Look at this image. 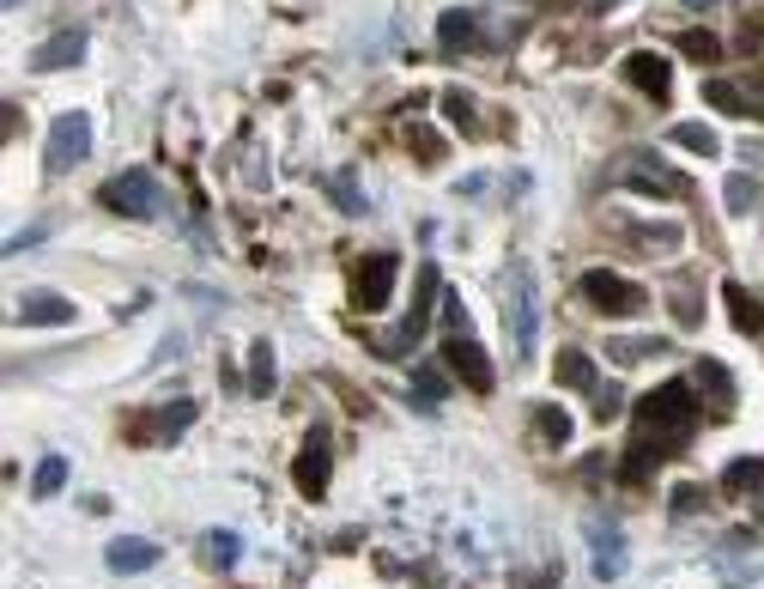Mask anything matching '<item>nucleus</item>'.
Here are the masks:
<instances>
[{"mask_svg": "<svg viewBox=\"0 0 764 589\" xmlns=\"http://www.w3.org/2000/svg\"><path fill=\"white\" fill-rule=\"evenodd\" d=\"M328 438H322V431H309V444L304 450H297V463H292V480H297V492L304 498H322L328 492Z\"/></svg>", "mask_w": 764, "mask_h": 589, "instance_id": "12", "label": "nucleus"}, {"mask_svg": "<svg viewBox=\"0 0 764 589\" xmlns=\"http://www.w3.org/2000/svg\"><path fill=\"white\" fill-rule=\"evenodd\" d=\"M7 7H24V0H7Z\"/></svg>", "mask_w": 764, "mask_h": 589, "instance_id": "42", "label": "nucleus"}, {"mask_svg": "<svg viewBox=\"0 0 764 589\" xmlns=\"http://www.w3.org/2000/svg\"><path fill=\"white\" fill-rule=\"evenodd\" d=\"M437 43H444V49H456V55H461V49H473L479 43V19H473V12H444V19H437Z\"/></svg>", "mask_w": 764, "mask_h": 589, "instance_id": "21", "label": "nucleus"}, {"mask_svg": "<svg viewBox=\"0 0 764 589\" xmlns=\"http://www.w3.org/2000/svg\"><path fill=\"white\" fill-rule=\"evenodd\" d=\"M668 146H685V152H697V159H716L722 152V134L710 122H673L668 128Z\"/></svg>", "mask_w": 764, "mask_h": 589, "instance_id": "19", "label": "nucleus"}, {"mask_svg": "<svg viewBox=\"0 0 764 589\" xmlns=\"http://www.w3.org/2000/svg\"><path fill=\"white\" fill-rule=\"evenodd\" d=\"M444 110H449V122H473V104H468V92H444Z\"/></svg>", "mask_w": 764, "mask_h": 589, "instance_id": "37", "label": "nucleus"}, {"mask_svg": "<svg viewBox=\"0 0 764 589\" xmlns=\"http://www.w3.org/2000/svg\"><path fill=\"white\" fill-rule=\"evenodd\" d=\"M625 85H638L643 98H655V104H662V98L673 92V73H668V61L662 55H650V49H638V55H625Z\"/></svg>", "mask_w": 764, "mask_h": 589, "instance_id": "13", "label": "nucleus"}, {"mask_svg": "<svg viewBox=\"0 0 764 589\" xmlns=\"http://www.w3.org/2000/svg\"><path fill=\"white\" fill-rule=\"evenodd\" d=\"M103 566L122 571V578H128V571H152V566H159V547H152V541H134V535H122V541L103 547Z\"/></svg>", "mask_w": 764, "mask_h": 589, "instance_id": "16", "label": "nucleus"}, {"mask_svg": "<svg viewBox=\"0 0 764 589\" xmlns=\"http://www.w3.org/2000/svg\"><path fill=\"white\" fill-rule=\"evenodd\" d=\"M206 559H213V566H237V559H243V541H237L231 529H213V535H206Z\"/></svg>", "mask_w": 764, "mask_h": 589, "instance_id": "33", "label": "nucleus"}, {"mask_svg": "<svg viewBox=\"0 0 764 589\" xmlns=\"http://www.w3.org/2000/svg\"><path fill=\"white\" fill-rule=\"evenodd\" d=\"M619 571H625V541H619V529H594V578L613 583Z\"/></svg>", "mask_w": 764, "mask_h": 589, "instance_id": "24", "label": "nucleus"}, {"mask_svg": "<svg viewBox=\"0 0 764 589\" xmlns=\"http://www.w3.org/2000/svg\"><path fill=\"white\" fill-rule=\"evenodd\" d=\"M638 426L650 431V438L655 431H662V438H685V431L697 426V389L685 377H668L662 389H650L638 402Z\"/></svg>", "mask_w": 764, "mask_h": 589, "instance_id": "1", "label": "nucleus"}, {"mask_svg": "<svg viewBox=\"0 0 764 589\" xmlns=\"http://www.w3.org/2000/svg\"><path fill=\"white\" fill-rule=\"evenodd\" d=\"M552 377H559L564 389H594V383H601V377H594V358L577 353V347H564L559 358H552Z\"/></svg>", "mask_w": 764, "mask_h": 589, "instance_id": "23", "label": "nucleus"}, {"mask_svg": "<svg viewBox=\"0 0 764 589\" xmlns=\"http://www.w3.org/2000/svg\"><path fill=\"white\" fill-rule=\"evenodd\" d=\"M395 274H400L395 255H370V262L358 267V280H353V311H370V316H377L383 304L395 298Z\"/></svg>", "mask_w": 764, "mask_h": 589, "instance_id": "10", "label": "nucleus"}, {"mask_svg": "<svg viewBox=\"0 0 764 589\" xmlns=\"http://www.w3.org/2000/svg\"><path fill=\"white\" fill-rule=\"evenodd\" d=\"M85 61V31L80 24H68V31H55L43 49H31V73H68Z\"/></svg>", "mask_w": 764, "mask_h": 589, "instance_id": "11", "label": "nucleus"}, {"mask_svg": "<svg viewBox=\"0 0 764 589\" xmlns=\"http://www.w3.org/2000/svg\"><path fill=\"white\" fill-rule=\"evenodd\" d=\"M673 49H680L685 61H716L722 55V37L716 31H680V43H673Z\"/></svg>", "mask_w": 764, "mask_h": 589, "instance_id": "30", "label": "nucleus"}, {"mask_svg": "<svg viewBox=\"0 0 764 589\" xmlns=\"http://www.w3.org/2000/svg\"><path fill=\"white\" fill-rule=\"evenodd\" d=\"M444 304V274H437L431 262L419 267V298H412V311H407V323L400 328H388V335H377V358H407L412 353V341L431 328V311Z\"/></svg>", "mask_w": 764, "mask_h": 589, "instance_id": "3", "label": "nucleus"}, {"mask_svg": "<svg viewBox=\"0 0 764 589\" xmlns=\"http://www.w3.org/2000/svg\"><path fill=\"white\" fill-rule=\"evenodd\" d=\"M680 7H692V12H716L722 0H680Z\"/></svg>", "mask_w": 764, "mask_h": 589, "instance_id": "40", "label": "nucleus"}, {"mask_svg": "<svg viewBox=\"0 0 764 589\" xmlns=\"http://www.w3.org/2000/svg\"><path fill=\"white\" fill-rule=\"evenodd\" d=\"M412 395H419V402L425 407H437V402H444V370H437V365H419V370H412Z\"/></svg>", "mask_w": 764, "mask_h": 589, "instance_id": "32", "label": "nucleus"}, {"mask_svg": "<svg viewBox=\"0 0 764 589\" xmlns=\"http://www.w3.org/2000/svg\"><path fill=\"white\" fill-rule=\"evenodd\" d=\"M92 152V122L80 116V110H61L55 122H49V146H43V171L49 176H68L73 164Z\"/></svg>", "mask_w": 764, "mask_h": 589, "instance_id": "7", "label": "nucleus"}, {"mask_svg": "<svg viewBox=\"0 0 764 589\" xmlns=\"http://www.w3.org/2000/svg\"><path fill=\"white\" fill-rule=\"evenodd\" d=\"M722 195H729V213H753L758 207V183H753V176H729Z\"/></svg>", "mask_w": 764, "mask_h": 589, "instance_id": "34", "label": "nucleus"}, {"mask_svg": "<svg viewBox=\"0 0 764 589\" xmlns=\"http://www.w3.org/2000/svg\"><path fill=\"white\" fill-rule=\"evenodd\" d=\"M444 328H468V311H461L456 292H444Z\"/></svg>", "mask_w": 764, "mask_h": 589, "instance_id": "39", "label": "nucleus"}, {"mask_svg": "<svg viewBox=\"0 0 764 589\" xmlns=\"http://www.w3.org/2000/svg\"><path fill=\"white\" fill-rule=\"evenodd\" d=\"M577 292H582V304L601 316H643L650 311V292H643L638 280L613 274V267H589V274L577 280Z\"/></svg>", "mask_w": 764, "mask_h": 589, "instance_id": "2", "label": "nucleus"}, {"mask_svg": "<svg viewBox=\"0 0 764 589\" xmlns=\"http://www.w3.org/2000/svg\"><path fill=\"white\" fill-rule=\"evenodd\" d=\"M697 383H704V395L716 402V414H734V377H729V365L704 358V365H697Z\"/></svg>", "mask_w": 764, "mask_h": 589, "instance_id": "25", "label": "nucleus"}, {"mask_svg": "<svg viewBox=\"0 0 764 589\" xmlns=\"http://www.w3.org/2000/svg\"><path fill=\"white\" fill-rule=\"evenodd\" d=\"M668 450H673V444H662V438H650V431H643V444H638V450H631V456H625V468H619V474H625V480H631V486H638V480H643V474H650V468H655V456H668Z\"/></svg>", "mask_w": 764, "mask_h": 589, "instance_id": "27", "label": "nucleus"}, {"mask_svg": "<svg viewBox=\"0 0 764 589\" xmlns=\"http://www.w3.org/2000/svg\"><path fill=\"white\" fill-rule=\"evenodd\" d=\"M73 298H61V292H31V298L19 304V323L24 328H68L73 323Z\"/></svg>", "mask_w": 764, "mask_h": 589, "instance_id": "14", "label": "nucleus"}, {"mask_svg": "<svg viewBox=\"0 0 764 589\" xmlns=\"http://www.w3.org/2000/svg\"><path fill=\"white\" fill-rule=\"evenodd\" d=\"M613 183L619 189H643V195H662V201H685V195H692V183H685L673 164L655 159V152H631V159L613 171Z\"/></svg>", "mask_w": 764, "mask_h": 589, "instance_id": "6", "label": "nucleus"}, {"mask_svg": "<svg viewBox=\"0 0 764 589\" xmlns=\"http://www.w3.org/2000/svg\"><path fill=\"white\" fill-rule=\"evenodd\" d=\"M444 365L456 370L473 395H491V389H498V365H491L486 347L473 341V328H444Z\"/></svg>", "mask_w": 764, "mask_h": 589, "instance_id": "5", "label": "nucleus"}, {"mask_svg": "<svg viewBox=\"0 0 764 589\" xmlns=\"http://www.w3.org/2000/svg\"><path fill=\"white\" fill-rule=\"evenodd\" d=\"M619 232L631 237V250H638V255H673L685 243L680 225H625V220H619Z\"/></svg>", "mask_w": 764, "mask_h": 589, "instance_id": "17", "label": "nucleus"}, {"mask_svg": "<svg viewBox=\"0 0 764 589\" xmlns=\"http://www.w3.org/2000/svg\"><path fill=\"white\" fill-rule=\"evenodd\" d=\"M528 426L540 431V444H552V450H559V444H571V431H577V419L564 414L559 402H540L534 414H528Z\"/></svg>", "mask_w": 764, "mask_h": 589, "instance_id": "18", "label": "nucleus"}, {"mask_svg": "<svg viewBox=\"0 0 764 589\" xmlns=\"http://www.w3.org/2000/svg\"><path fill=\"white\" fill-rule=\"evenodd\" d=\"M673 316H680V323L692 328L697 316H704V304H697V292H673Z\"/></svg>", "mask_w": 764, "mask_h": 589, "instance_id": "36", "label": "nucleus"}, {"mask_svg": "<svg viewBox=\"0 0 764 589\" xmlns=\"http://www.w3.org/2000/svg\"><path fill=\"white\" fill-rule=\"evenodd\" d=\"M103 207L110 213H128V220H159L164 213V183L152 171H115L110 183H103Z\"/></svg>", "mask_w": 764, "mask_h": 589, "instance_id": "4", "label": "nucleus"}, {"mask_svg": "<svg viewBox=\"0 0 764 589\" xmlns=\"http://www.w3.org/2000/svg\"><path fill=\"white\" fill-rule=\"evenodd\" d=\"M722 304H729V323L741 328V335H764V304H758V292H746L741 280H722Z\"/></svg>", "mask_w": 764, "mask_h": 589, "instance_id": "15", "label": "nucleus"}, {"mask_svg": "<svg viewBox=\"0 0 764 589\" xmlns=\"http://www.w3.org/2000/svg\"><path fill=\"white\" fill-rule=\"evenodd\" d=\"M61 486H68V463H61V456H43L37 474H31V492H37V498H55Z\"/></svg>", "mask_w": 764, "mask_h": 589, "instance_id": "29", "label": "nucleus"}, {"mask_svg": "<svg viewBox=\"0 0 764 589\" xmlns=\"http://www.w3.org/2000/svg\"><path fill=\"white\" fill-rule=\"evenodd\" d=\"M279 365H274V341H249V389L243 395H274Z\"/></svg>", "mask_w": 764, "mask_h": 589, "instance_id": "22", "label": "nucleus"}, {"mask_svg": "<svg viewBox=\"0 0 764 589\" xmlns=\"http://www.w3.org/2000/svg\"><path fill=\"white\" fill-rule=\"evenodd\" d=\"M407 152L419 164H437L444 159V134H437V128H407Z\"/></svg>", "mask_w": 764, "mask_h": 589, "instance_id": "31", "label": "nucleus"}, {"mask_svg": "<svg viewBox=\"0 0 764 589\" xmlns=\"http://www.w3.org/2000/svg\"><path fill=\"white\" fill-rule=\"evenodd\" d=\"M704 98H710V110H722V116H764V104H753V98H746L741 85H729V80H704Z\"/></svg>", "mask_w": 764, "mask_h": 589, "instance_id": "20", "label": "nucleus"}, {"mask_svg": "<svg viewBox=\"0 0 764 589\" xmlns=\"http://www.w3.org/2000/svg\"><path fill=\"white\" fill-rule=\"evenodd\" d=\"M510 335H516V358H534V341H540L534 267H516V280H510Z\"/></svg>", "mask_w": 764, "mask_h": 589, "instance_id": "8", "label": "nucleus"}, {"mask_svg": "<svg viewBox=\"0 0 764 589\" xmlns=\"http://www.w3.org/2000/svg\"><path fill=\"white\" fill-rule=\"evenodd\" d=\"M704 486H680V492H673V510H680V517H685V510H697V505H704Z\"/></svg>", "mask_w": 764, "mask_h": 589, "instance_id": "38", "label": "nucleus"}, {"mask_svg": "<svg viewBox=\"0 0 764 589\" xmlns=\"http://www.w3.org/2000/svg\"><path fill=\"white\" fill-rule=\"evenodd\" d=\"M322 189H328V195H334V207H340V213H353V220H358V213H370V201L358 195L353 171H328V176H322Z\"/></svg>", "mask_w": 764, "mask_h": 589, "instance_id": "26", "label": "nucleus"}, {"mask_svg": "<svg viewBox=\"0 0 764 589\" xmlns=\"http://www.w3.org/2000/svg\"><path fill=\"white\" fill-rule=\"evenodd\" d=\"M194 414H201L194 402H171V407H159V414H134L128 419V444H171L176 431L194 426Z\"/></svg>", "mask_w": 764, "mask_h": 589, "instance_id": "9", "label": "nucleus"}, {"mask_svg": "<svg viewBox=\"0 0 764 589\" xmlns=\"http://www.w3.org/2000/svg\"><path fill=\"white\" fill-rule=\"evenodd\" d=\"M753 517H758V529H764V486H758V505H753Z\"/></svg>", "mask_w": 764, "mask_h": 589, "instance_id": "41", "label": "nucleus"}, {"mask_svg": "<svg viewBox=\"0 0 764 589\" xmlns=\"http://www.w3.org/2000/svg\"><path fill=\"white\" fill-rule=\"evenodd\" d=\"M619 407H625V395H619V383H594V414L613 419Z\"/></svg>", "mask_w": 764, "mask_h": 589, "instance_id": "35", "label": "nucleus"}, {"mask_svg": "<svg viewBox=\"0 0 764 589\" xmlns=\"http://www.w3.org/2000/svg\"><path fill=\"white\" fill-rule=\"evenodd\" d=\"M668 341H650V335H631V341H613V347H607V358H613V365H643V358H655L662 353Z\"/></svg>", "mask_w": 764, "mask_h": 589, "instance_id": "28", "label": "nucleus"}]
</instances>
